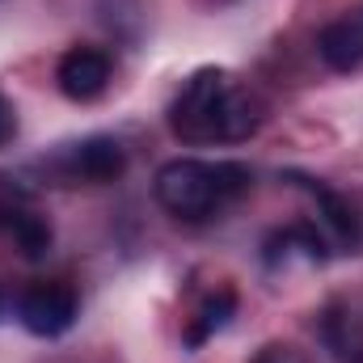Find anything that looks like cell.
I'll use <instances>...</instances> for the list:
<instances>
[{
    "label": "cell",
    "mask_w": 363,
    "mask_h": 363,
    "mask_svg": "<svg viewBox=\"0 0 363 363\" xmlns=\"http://www.w3.org/2000/svg\"><path fill=\"white\" fill-rule=\"evenodd\" d=\"M81 296L68 279H34L17 291V321L34 338H60L77 325Z\"/></svg>",
    "instance_id": "5b68a950"
},
{
    "label": "cell",
    "mask_w": 363,
    "mask_h": 363,
    "mask_svg": "<svg viewBox=\"0 0 363 363\" xmlns=\"http://www.w3.org/2000/svg\"><path fill=\"white\" fill-rule=\"evenodd\" d=\"M233 313H237V287H233V283H216V287L190 308V317H186V325H182V347H186V351L207 347V342L233 321Z\"/></svg>",
    "instance_id": "9c48e42d"
},
{
    "label": "cell",
    "mask_w": 363,
    "mask_h": 363,
    "mask_svg": "<svg viewBox=\"0 0 363 363\" xmlns=\"http://www.w3.org/2000/svg\"><path fill=\"white\" fill-rule=\"evenodd\" d=\"M317 55H321L334 72H355V68H363V4L338 13L330 26H321V34H317Z\"/></svg>",
    "instance_id": "ba28073f"
},
{
    "label": "cell",
    "mask_w": 363,
    "mask_h": 363,
    "mask_svg": "<svg viewBox=\"0 0 363 363\" xmlns=\"http://www.w3.org/2000/svg\"><path fill=\"white\" fill-rule=\"evenodd\" d=\"M43 165L60 186H106L127 174V148L114 135H85L60 144Z\"/></svg>",
    "instance_id": "3957f363"
},
{
    "label": "cell",
    "mask_w": 363,
    "mask_h": 363,
    "mask_svg": "<svg viewBox=\"0 0 363 363\" xmlns=\"http://www.w3.org/2000/svg\"><path fill=\"white\" fill-rule=\"evenodd\" d=\"M250 363H308V355L300 347H291V342H267Z\"/></svg>",
    "instance_id": "8fae6325"
},
{
    "label": "cell",
    "mask_w": 363,
    "mask_h": 363,
    "mask_svg": "<svg viewBox=\"0 0 363 363\" xmlns=\"http://www.w3.org/2000/svg\"><path fill=\"white\" fill-rule=\"evenodd\" d=\"M0 313H4V287H0Z\"/></svg>",
    "instance_id": "4fadbf2b"
},
{
    "label": "cell",
    "mask_w": 363,
    "mask_h": 363,
    "mask_svg": "<svg viewBox=\"0 0 363 363\" xmlns=\"http://www.w3.org/2000/svg\"><path fill=\"white\" fill-rule=\"evenodd\" d=\"M283 178L291 182L296 190L308 194V203H313V220L308 224L325 237L330 254H359L363 216L347 194H338L334 186H325V182H317V178H304V174H283Z\"/></svg>",
    "instance_id": "277c9868"
},
{
    "label": "cell",
    "mask_w": 363,
    "mask_h": 363,
    "mask_svg": "<svg viewBox=\"0 0 363 363\" xmlns=\"http://www.w3.org/2000/svg\"><path fill=\"white\" fill-rule=\"evenodd\" d=\"M110 77H114L110 51L89 47V43L68 47L60 55V64H55V85H60L64 97H72V101H97L101 93L110 89Z\"/></svg>",
    "instance_id": "8992f818"
},
{
    "label": "cell",
    "mask_w": 363,
    "mask_h": 363,
    "mask_svg": "<svg viewBox=\"0 0 363 363\" xmlns=\"http://www.w3.org/2000/svg\"><path fill=\"white\" fill-rule=\"evenodd\" d=\"M17 140V106L0 93V148H9Z\"/></svg>",
    "instance_id": "7c38bea8"
},
{
    "label": "cell",
    "mask_w": 363,
    "mask_h": 363,
    "mask_svg": "<svg viewBox=\"0 0 363 363\" xmlns=\"http://www.w3.org/2000/svg\"><path fill=\"white\" fill-rule=\"evenodd\" d=\"M321 342L334 351L338 363H363V321L355 308L330 304L321 313Z\"/></svg>",
    "instance_id": "30bf717a"
},
{
    "label": "cell",
    "mask_w": 363,
    "mask_h": 363,
    "mask_svg": "<svg viewBox=\"0 0 363 363\" xmlns=\"http://www.w3.org/2000/svg\"><path fill=\"white\" fill-rule=\"evenodd\" d=\"M325 258H330V245H325V237H321L308 220L287 224V228H279V233H271V237L262 241V262H267L271 271L321 267Z\"/></svg>",
    "instance_id": "52a82bcc"
},
{
    "label": "cell",
    "mask_w": 363,
    "mask_h": 363,
    "mask_svg": "<svg viewBox=\"0 0 363 363\" xmlns=\"http://www.w3.org/2000/svg\"><path fill=\"white\" fill-rule=\"evenodd\" d=\"M267 123L262 93L241 85L228 68H199L169 101V131L182 144H241Z\"/></svg>",
    "instance_id": "6da1fadb"
},
{
    "label": "cell",
    "mask_w": 363,
    "mask_h": 363,
    "mask_svg": "<svg viewBox=\"0 0 363 363\" xmlns=\"http://www.w3.org/2000/svg\"><path fill=\"white\" fill-rule=\"evenodd\" d=\"M254 186L250 165L241 161H199V157H178L165 161L152 178L157 203L186 224H203L224 216L237 199H245Z\"/></svg>",
    "instance_id": "7a4b0ae2"
}]
</instances>
